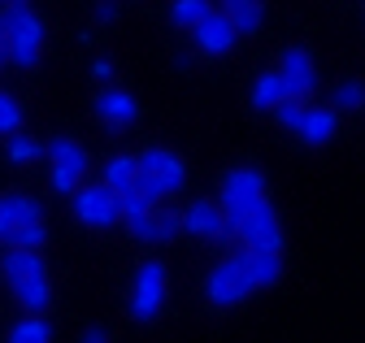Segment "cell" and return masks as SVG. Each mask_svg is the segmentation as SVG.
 <instances>
[{
    "mask_svg": "<svg viewBox=\"0 0 365 343\" xmlns=\"http://www.w3.org/2000/svg\"><path fill=\"white\" fill-rule=\"evenodd\" d=\"M48 243V231H43V222H26V226H18L14 235H9V248H43Z\"/></svg>",
    "mask_w": 365,
    "mask_h": 343,
    "instance_id": "f1b7e54d",
    "label": "cell"
},
{
    "mask_svg": "<svg viewBox=\"0 0 365 343\" xmlns=\"http://www.w3.org/2000/svg\"><path fill=\"white\" fill-rule=\"evenodd\" d=\"M43 152H48V165H53V187H57L61 196H70V191L87 179V165H91L87 152H83V144H74L70 135H57Z\"/></svg>",
    "mask_w": 365,
    "mask_h": 343,
    "instance_id": "ba28073f",
    "label": "cell"
},
{
    "mask_svg": "<svg viewBox=\"0 0 365 343\" xmlns=\"http://www.w3.org/2000/svg\"><path fill=\"white\" fill-rule=\"evenodd\" d=\"M252 295V283H248V270H244V252L226 256V261H217L205 278V300L213 309H235L244 305V300Z\"/></svg>",
    "mask_w": 365,
    "mask_h": 343,
    "instance_id": "5b68a950",
    "label": "cell"
},
{
    "mask_svg": "<svg viewBox=\"0 0 365 343\" xmlns=\"http://www.w3.org/2000/svg\"><path fill=\"white\" fill-rule=\"evenodd\" d=\"M279 78H283L287 100H309L313 88H317V61H313V53L309 48H283Z\"/></svg>",
    "mask_w": 365,
    "mask_h": 343,
    "instance_id": "9c48e42d",
    "label": "cell"
},
{
    "mask_svg": "<svg viewBox=\"0 0 365 343\" xmlns=\"http://www.w3.org/2000/svg\"><path fill=\"white\" fill-rule=\"evenodd\" d=\"M113 18H118V9H113V0H101V5H96V22H105V26H109Z\"/></svg>",
    "mask_w": 365,
    "mask_h": 343,
    "instance_id": "1f68e13d",
    "label": "cell"
},
{
    "mask_svg": "<svg viewBox=\"0 0 365 343\" xmlns=\"http://www.w3.org/2000/svg\"><path fill=\"white\" fill-rule=\"evenodd\" d=\"M18 131H22V100L0 92V135H18Z\"/></svg>",
    "mask_w": 365,
    "mask_h": 343,
    "instance_id": "4316f807",
    "label": "cell"
},
{
    "mask_svg": "<svg viewBox=\"0 0 365 343\" xmlns=\"http://www.w3.org/2000/svg\"><path fill=\"white\" fill-rule=\"evenodd\" d=\"M335 131H339V113H335L331 105H313V109H304L300 139H304L309 148H322V144H331V139H335Z\"/></svg>",
    "mask_w": 365,
    "mask_h": 343,
    "instance_id": "2e32d148",
    "label": "cell"
},
{
    "mask_svg": "<svg viewBox=\"0 0 365 343\" xmlns=\"http://www.w3.org/2000/svg\"><path fill=\"white\" fill-rule=\"evenodd\" d=\"M5 343H53V326L43 322V317H31V313H26L22 322L9 326Z\"/></svg>",
    "mask_w": 365,
    "mask_h": 343,
    "instance_id": "7402d4cb",
    "label": "cell"
},
{
    "mask_svg": "<svg viewBox=\"0 0 365 343\" xmlns=\"http://www.w3.org/2000/svg\"><path fill=\"white\" fill-rule=\"evenodd\" d=\"M361 105H365V83L339 78L335 92H331V109H335V113H352V109H361Z\"/></svg>",
    "mask_w": 365,
    "mask_h": 343,
    "instance_id": "603a6c76",
    "label": "cell"
},
{
    "mask_svg": "<svg viewBox=\"0 0 365 343\" xmlns=\"http://www.w3.org/2000/svg\"><path fill=\"white\" fill-rule=\"evenodd\" d=\"M231 235L248 252H283V222H279V213H274L269 200H261L257 209H248L244 218L231 226Z\"/></svg>",
    "mask_w": 365,
    "mask_h": 343,
    "instance_id": "8992f818",
    "label": "cell"
},
{
    "mask_svg": "<svg viewBox=\"0 0 365 343\" xmlns=\"http://www.w3.org/2000/svg\"><path fill=\"white\" fill-rule=\"evenodd\" d=\"M105 187L113 191V196H126V191H135V157H109L105 161Z\"/></svg>",
    "mask_w": 365,
    "mask_h": 343,
    "instance_id": "44dd1931",
    "label": "cell"
},
{
    "mask_svg": "<svg viewBox=\"0 0 365 343\" xmlns=\"http://www.w3.org/2000/svg\"><path fill=\"white\" fill-rule=\"evenodd\" d=\"M78 343H113V339H109V330H105V326H87V330L78 334Z\"/></svg>",
    "mask_w": 365,
    "mask_h": 343,
    "instance_id": "f546056e",
    "label": "cell"
},
{
    "mask_svg": "<svg viewBox=\"0 0 365 343\" xmlns=\"http://www.w3.org/2000/svg\"><path fill=\"white\" fill-rule=\"evenodd\" d=\"M118 209H122V226H126L135 239L157 243V239H153V209H157V204H148L140 191H126V196H118Z\"/></svg>",
    "mask_w": 365,
    "mask_h": 343,
    "instance_id": "5bb4252c",
    "label": "cell"
},
{
    "mask_svg": "<svg viewBox=\"0 0 365 343\" xmlns=\"http://www.w3.org/2000/svg\"><path fill=\"white\" fill-rule=\"evenodd\" d=\"M91 74H96L101 83H109V78H113V61H109V57H96V61H91Z\"/></svg>",
    "mask_w": 365,
    "mask_h": 343,
    "instance_id": "4dcf8cb0",
    "label": "cell"
},
{
    "mask_svg": "<svg viewBox=\"0 0 365 343\" xmlns=\"http://www.w3.org/2000/svg\"><path fill=\"white\" fill-rule=\"evenodd\" d=\"M265 200V174L257 165H235L231 174L222 179V191H217V209L226 213V226H235L248 209H257Z\"/></svg>",
    "mask_w": 365,
    "mask_h": 343,
    "instance_id": "3957f363",
    "label": "cell"
},
{
    "mask_svg": "<svg viewBox=\"0 0 365 343\" xmlns=\"http://www.w3.org/2000/svg\"><path fill=\"white\" fill-rule=\"evenodd\" d=\"M182 231V222H178V209H170V204H157L153 209V239L157 243H165V239H174Z\"/></svg>",
    "mask_w": 365,
    "mask_h": 343,
    "instance_id": "484cf974",
    "label": "cell"
},
{
    "mask_svg": "<svg viewBox=\"0 0 365 343\" xmlns=\"http://www.w3.org/2000/svg\"><path fill=\"white\" fill-rule=\"evenodd\" d=\"M0 61H5V57H0Z\"/></svg>",
    "mask_w": 365,
    "mask_h": 343,
    "instance_id": "d6a6232c",
    "label": "cell"
},
{
    "mask_svg": "<svg viewBox=\"0 0 365 343\" xmlns=\"http://www.w3.org/2000/svg\"><path fill=\"white\" fill-rule=\"evenodd\" d=\"M43 53V22L26 0H9L0 14V57H9L18 70L39 65Z\"/></svg>",
    "mask_w": 365,
    "mask_h": 343,
    "instance_id": "6da1fadb",
    "label": "cell"
},
{
    "mask_svg": "<svg viewBox=\"0 0 365 343\" xmlns=\"http://www.w3.org/2000/svg\"><path fill=\"white\" fill-rule=\"evenodd\" d=\"M244 270H248L252 291H269L283 278V252H248L244 248Z\"/></svg>",
    "mask_w": 365,
    "mask_h": 343,
    "instance_id": "e0dca14e",
    "label": "cell"
},
{
    "mask_svg": "<svg viewBox=\"0 0 365 343\" xmlns=\"http://www.w3.org/2000/svg\"><path fill=\"white\" fill-rule=\"evenodd\" d=\"M304 100H279V105H274L269 113H274V122H279L283 126V131H300V122H304Z\"/></svg>",
    "mask_w": 365,
    "mask_h": 343,
    "instance_id": "83f0119b",
    "label": "cell"
},
{
    "mask_svg": "<svg viewBox=\"0 0 365 343\" xmlns=\"http://www.w3.org/2000/svg\"><path fill=\"white\" fill-rule=\"evenodd\" d=\"M26 222H43V209L35 196H22V191H5L0 196V239L9 243V235Z\"/></svg>",
    "mask_w": 365,
    "mask_h": 343,
    "instance_id": "7c38bea8",
    "label": "cell"
},
{
    "mask_svg": "<svg viewBox=\"0 0 365 343\" xmlns=\"http://www.w3.org/2000/svg\"><path fill=\"white\" fill-rule=\"evenodd\" d=\"M165 291H170V274L161 261H144L135 270V287H130V317L135 322H157L161 305H165Z\"/></svg>",
    "mask_w": 365,
    "mask_h": 343,
    "instance_id": "52a82bcc",
    "label": "cell"
},
{
    "mask_svg": "<svg viewBox=\"0 0 365 343\" xmlns=\"http://www.w3.org/2000/svg\"><path fill=\"white\" fill-rule=\"evenodd\" d=\"M0 270H5V278H35V274H48V261H43V252L35 248H9L5 256H0Z\"/></svg>",
    "mask_w": 365,
    "mask_h": 343,
    "instance_id": "d6986e66",
    "label": "cell"
},
{
    "mask_svg": "<svg viewBox=\"0 0 365 343\" xmlns=\"http://www.w3.org/2000/svg\"><path fill=\"white\" fill-rule=\"evenodd\" d=\"M187 187V165H182L178 152L170 148H144L135 157V191H140L148 204H161L170 196H178Z\"/></svg>",
    "mask_w": 365,
    "mask_h": 343,
    "instance_id": "7a4b0ae2",
    "label": "cell"
},
{
    "mask_svg": "<svg viewBox=\"0 0 365 343\" xmlns=\"http://www.w3.org/2000/svg\"><path fill=\"white\" fill-rule=\"evenodd\" d=\"M96 117L105 126H130L135 117H140V105H135V96L122 92V88H105L96 96Z\"/></svg>",
    "mask_w": 365,
    "mask_h": 343,
    "instance_id": "9a60e30c",
    "label": "cell"
},
{
    "mask_svg": "<svg viewBox=\"0 0 365 343\" xmlns=\"http://www.w3.org/2000/svg\"><path fill=\"white\" fill-rule=\"evenodd\" d=\"M217 14L235 26V35H252L265 22V0H222Z\"/></svg>",
    "mask_w": 365,
    "mask_h": 343,
    "instance_id": "ac0fdd59",
    "label": "cell"
},
{
    "mask_svg": "<svg viewBox=\"0 0 365 343\" xmlns=\"http://www.w3.org/2000/svg\"><path fill=\"white\" fill-rule=\"evenodd\" d=\"M9 291H14V300H18V309H22V313H31V317L48 313V305H53V278H48V274L14 278V283H9Z\"/></svg>",
    "mask_w": 365,
    "mask_h": 343,
    "instance_id": "4fadbf2b",
    "label": "cell"
},
{
    "mask_svg": "<svg viewBox=\"0 0 365 343\" xmlns=\"http://www.w3.org/2000/svg\"><path fill=\"white\" fill-rule=\"evenodd\" d=\"M178 222L187 235H200V239H226L231 226H226V213L217 209V200H192L187 209H178Z\"/></svg>",
    "mask_w": 365,
    "mask_h": 343,
    "instance_id": "30bf717a",
    "label": "cell"
},
{
    "mask_svg": "<svg viewBox=\"0 0 365 343\" xmlns=\"http://www.w3.org/2000/svg\"><path fill=\"white\" fill-rule=\"evenodd\" d=\"M70 213L78 226H91V231H109L122 222V209H118V196L105 187V183H78L70 191Z\"/></svg>",
    "mask_w": 365,
    "mask_h": 343,
    "instance_id": "277c9868",
    "label": "cell"
},
{
    "mask_svg": "<svg viewBox=\"0 0 365 343\" xmlns=\"http://www.w3.org/2000/svg\"><path fill=\"white\" fill-rule=\"evenodd\" d=\"M209 9H213V0H174V5H170V22L178 31H192Z\"/></svg>",
    "mask_w": 365,
    "mask_h": 343,
    "instance_id": "d4e9b609",
    "label": "cell"
},
{
    "mask_svg": "<svg viewBox=\"0 0 365 343\" xmlns=\"http://www.w3.org/2000/svg\"><path fill=\"white\" fill-rule=\"evenodd\" d=\"M192 39H196V48L205 53V57H226L235 44H240V35H235V26L226 22L217 9H209L196 26H192Z\"/></svg>",
    "mask_w": 365,
    "mask_h": 343,
    "instance_id": "8fae6325",
    "label": "cell"
},
{
    "mask_svg": "<svg viewBox=\"0 0 365 343\" xmlns=\"http://www.w3.org/2000/svg\"><path fill=\"white\" fill-rule=\"evenodd\" d=\"M39 157H43V144H39V139H31V135H22V131L5 139V161H14V165H35Z\"/></svg>",
    "mask_w": 365,
    "mask_h": 343,
    "instance_id": "cb8c5ba5",
    "label": "cell"
},
{
    "mask_svg": "<svg viewBox=\"0 0 365 343\" xmlns=\"http://www.w3.org/2000/svg\"><path fill=\"white\" fill-rule=\"evenodd\" d=\"M248 100H252V109H261V113H269L279 100H287V92H283V78H279V70H265V74H257V83H252V92H248Z\"/></svg>",
    "mask_w": 365,
    "mask_h": 343,
    "instance_id": "ffe728a7",
    "label": "cell"
}]
</instances>
